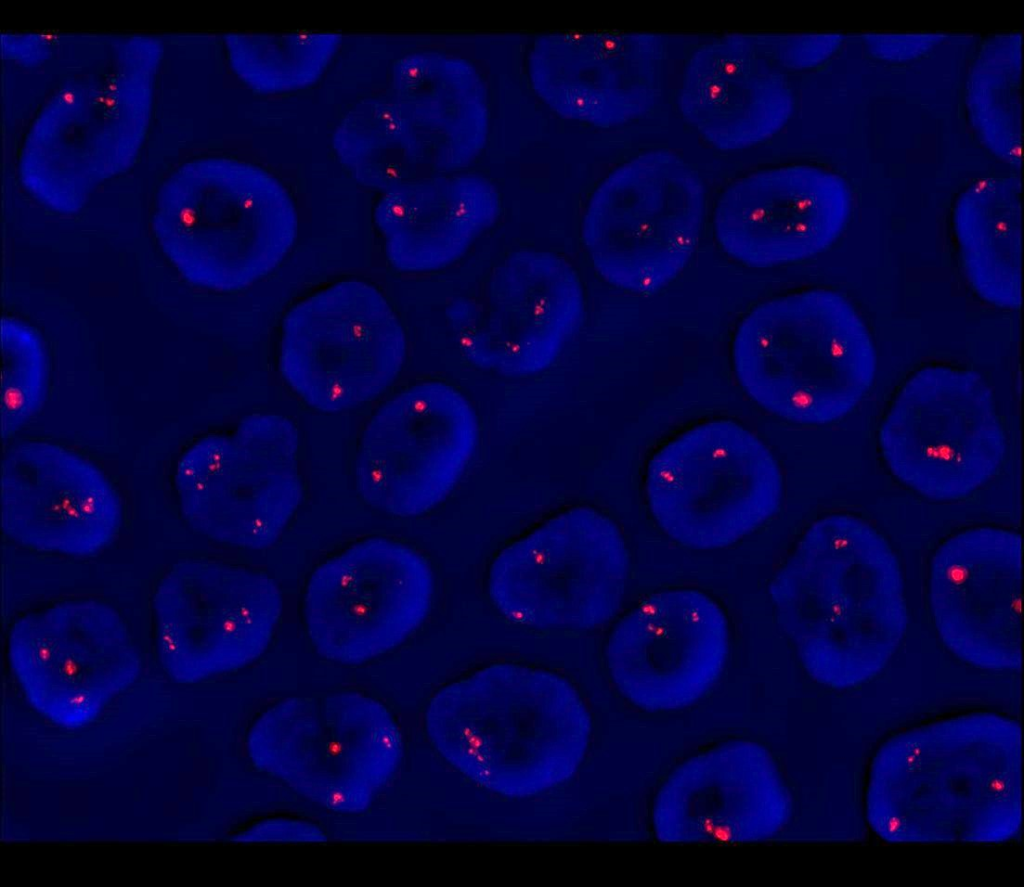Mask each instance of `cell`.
<instances>
[{
  "label": "cell",
  "instance_id": "1",
  "mask_svg": "<svg viewBox=\"0 0 1024 887\" xmlns=\"http://www.w3.org/2000/svg\"><path fill=\"white\" fill-rule=\"evenodd\" d=\"M1022 731L970 713L890 737L876 752L866 813L890 843H998L1021 827Z\"/></svg>",
  "mask_w": 1024,
  "mask_h": 887
},
{
  "label": "cell",
  "instance_id": "2",
  "mask_svg": "<svg viewBox=\"0 0 1024 887\" xmlns=\"http://www.w3.org/2000/svg\"><path fill=\"white\" fill-rule=\"evenodd\" d=\"M778 622L808 674L850 688L879 674L905 634L907 609L898 559L864 520L831 514L816 521L772 579Z\"/></svg>",
  "mask_w": 1024,
  "mask_h": 887
},
{
  "label": "cell",
  "instance_id": "3",
  "mask_svg": "<svg viewBox=\"0 0 1024 887\" xmlns=\"http://www.w3.org/2000/svg\"><path fill=\"white\" fill-rule=\"evenodd\" d=\"M425 727L440 756L473 783L502 796L531 797L577 772L592 720L564 676L496 663L435 693Z\"/></svg>",
  "mask_w": 1024,
  "mask_h": 887
},
{
  "label": "cell",
  "instance_id": "4",
  "mask_svg": "<svg viewBox=\"0 0 1024 887\" xmlns=\"http://www.w3.org/2000/svg\"><path fill=\"white\" fill-rule=\"evenodd\" d=\"M871 334L839 292L810 289L766 300L740 323L736 376L761 407L785 420L824 425L848 415L876 373Z\"/></svg>",
  "mask_w": 1024,
  "mask_h": 887
},
{
  "label": "cell",
  "instance_id": "5",
  "mask_svg": "<svg viewBox=\"0 0 1024 887\" xmlns=\"http://www.w3.org/2000/svg\"><path fill=\"white\" fill-rule=\"evenodd\" d=\"M158 243L191 284L242 290L271 273L297 235L294 203L267 170L243 161L201 163L164 188Z\"/></svg>",
  "mask_w": 1024,
  "mask_h": 887
},
{
  "label": "cell",
  "instance_id": "6",
  "mask_svg": "<svg viewBox=\"0 0 1024 887\" xmlns=\"http://www.w3.org/2000/svg\"><path fill=\"white\" fill-rule=\"evenodd\" d=\"M247 748L257 769L339 813L366 810L403 755L389 710L351 691L277 703L255 721Z\"/></svg>",
  "mask_w": 1024,
  "mask_h": 887
},
{
  "label": "cell",
  "instance_id": "7",
  "mask_svg": "<svg viewBox=\"0 0 1024 887\" xmlns=\"http://www.w3.org/2000/svg\"><path fill=\"white\" fill-rule=\"evenodd\" d=\"M645 490L653 518L670 538L706 550L735 543L768 520L783 481L758 437L737 422L712 420L654 453Z\"/></svg>",
  "mask_w": 1024,
  "mask_h": 887
},
{
  "label": "cell",
  "instance_id": "8",
  "mask_svg": "<svg viewBox=\"0 0 1024 887\" xmlns=\"http://www.w3.org/2000/svg\"><path fill=\"white\" fill-rule=\"evenodd\" d=\"M629 557L616 524L591 507L548 519L501 550L489 596L509 621L535 630H590L619 611Z\"/></svg>",
  "mask_w": 1024,
  "mask_h": 887
},
{
  "label": "cell",
  "instance_id": "9",
  "mask_svg": "<svg viewBox=\"0 0 1024 887\" xmlns=\"http://www.w3.org/2000/svg\"><path fill=\"white\" fill-rule=\"evenodd\" d=\"M705 203L703 181L689 163L667 150L644 152L596 188L583 216L582 240L605 280L651 294L690 261Z\"/></svg>",
  "mask_w": 1024,
  "mask_h": 887
},
{
  "label": "cell",
  "instance_id": "10",
  "mask_svg": "<svg viewBox=\"0 0 1024 887\" xmlns=\"http://www.w3.org/2000/svg\"><path fill=\"white\" fill-rule=\"evenodd\" d=\"M878 443L891 473L937 501L967 497L999 471L1006 450L994 394L977 372L926 366L901 386Z\"/></svg>",
  "mask_w": 1024,
  "mask_h": 887
},
{
  "label": "cell",
  "instance_id": "11",
  "mask_svg": "<svg viewBox=\"0 0 1024 887\" xmlns=\"http://www.w3.org/2000/svg\"><path fill=\"white\" fill-rule=\"evenodd\" d=\"M298 446L294 423L268 413L245 417L232 434L199 439L175 475L185 521L219 543L271 546L300 503Z\"/></svg>",
  "mask_w": 1024,
  "mask_h": 887
},
{
  "label": "cell",
  "instance_id": "12",
  "mask_svg": "<svg viewBox=\"0 0 1024 887\" xmlns=\"http://www.w3.org/2000/svg\"><path fill=\"white\" fill-rule=\"evenodd\" d=\"M406 358V337L385 296L346 280L297 302L282 328L280 369L309 406L325 413L356 408L383 394Z\"/></svg>",
  "mask_w": 1024,
  "mask_h": 887
},
{
  "label": "cell",
  "instance_id": "13",
  "mask_svg": "<svg viewBox=\"0 0 1024 887\" xmlns=\"http://www.w3.org/2000/svg\"><path fill=\"white\" fill-rule=\"evenodd\" d=\"M11 669L31 707L79 728L96 720L138 679L140 652L120 613L92 598L27 613L8 636Z\"/></svg>",
  "mask_w": 1024,
  "mask_h": 887
},
{
  "label": "cell",
  "instance_id": "14",
  "mask_svg": "<svg viewBox=\"0 0 1024 887\" xmlns=\"http://www.w3.org/2000/svg\"><path fill=\"white\" fill-rule=\"evenodd\" d=\"M152 608L162 668L176 683L193 684L258 659L274 636L282 597L263 573L185 560L162 576Z\"/></svg>",
  "mask_w": 1024,
  "mask_h": 887
},
{
  "label": "cell",
  "instance_id": "15",
  "mask_svg": "<svg viewBox=\"0 0 1024 887\" xmlns=\"http://www.w3.org/2000/svg\"><path fill=\"white\" fill-rule=\"evenodd\" d=\"M477 441L475 411L457 388L441 381L410 386L386 401L363 432L359 494L382 512L422 515L453 491Z\"/></svg>",
  "mask_w": 1024,
  "mask_h": 887
},
{
  "label": "cell",
  "instance_id": "16",
  "mask_svg": "<svg viewBox=\"0 0 1024 887\" xmlns=\"http://www.w3.org/2000/svg\"><path fill=\"white\" fill-rule=\"evenodd\" d=\"M432 569L411 547L386 538L361 541L311 575L304 616L324 658L359 664L405 642L425 621Z\"/></svg>",
  "mask_w": 1024,
  "mask_h": 887
},
{
  "label": "cell",
  "instance_id": "17",
  "mask_svg": "<svg viewBox=\"0 0 1024 887\" xmlns=\"http://www.w3.org/2000/svg\"><path fill=\"white\" fill-rule=\"evenodd\" d=\"M584 313L580 278L562 257L522 249L492 270L481 297L447 308L456 344L473 366L507 376L551 367L578 331Z\"/></svg>",
  "mask_w": 1024,
  "mask_h": 887
},
{
  "label": "cell",
  "instance_id": "18",
  "mask_svg": "<svg viewBox=\"0 0 1024 887\" xmlns=\"http://www.w3.org/2000/svg\"><path fill=\"white\" fill-rule=\"evenodd\" d=\"M724 612L707 594L672 589L641 601L614 627L606 646L620 693L648 711L689 706L720 677L728 656Z\"/></svg>",
  "mask_w": 1024,
  "mask_h": 887
},
{
  "label": "cell",
  "instance_id": "19",
  "mask_svg": "<svg viewBox=\"0 0 1024 887\" xmlns=\"http://www.w3.org/2000/svg\"><path fill=\"white\" fill-rule=\"evenodd\" d=\"M1022 538L975 527L945 540L929 577L932 618L946 647L979 668L1021 667Z\"/></svg>",
  "mask_w": 1024,
  "mask_h": 887
},
{
  "label": "cell",
  "instance_id": "20",
  "mask_svg": "<svg viewBox=\"0 0 1024 887\" xmlns=\"http://www.w3.org/2000/svg\"><path fill=\"white\" fill-rule=\"evenodd\" d=\"M121 523L117 490L84 456L43 440H22L3 453L1 526L15 543L87 557L110 545Z\"/></svg>",
  "mask_w": 1024,
  "mask_h": 887
},
{
  "label": "cell",
  "instance_id": "21",
  "mask_svg": "<svg viewBox=\"0 0 1024 887\" xmlns=\"http://www.w3.org/2000/svg\"><path fill=\"white\" fill-rule=\"evenodd\" d=\"M791 798L769 752L747 740L680 764L656 795L653 826L666 843H746L778 834Z\"/></svg>",
  "mask_w": 1024,
  "mask_h": 887
},
{
  "label": "cell",
  "instance_id": "22",
  "mask_svg": "<svg viewBox=\"0 0 1024 887\" xmlns=\"http://www.w3.org/2000/svg\"><path fill=\"white\" fill-rule=\"evenodd\" d=\"M851 204L847 182L832 171L810 165L764 169L720 195L715 235L729 256L750 267L798 262L838 240Z\"/></svg>",
  "mask_w": 1024,
  "mask_h": 887
},
{
  "label": "cell",
  "instance_id": "23",
  "mask_svg": "<svg viewBox=\"0 0 1024 887\" xmlns=\"http://www.w3.org/2000/svg\"><path fill=\"white\" fill-rule=\"evenodd\" d=\"M666 43L652 33L564 31L535 38L528 74L552 110L600 128L643 118L662 94Z\"/></svg>",
  "mask_w": 1024,
  "mask_h": 887
},
{
  "label": "cell",
  "instance_id": "24",
  "mask_svg": "<svg viewBox=\"0 0 1024 887\" xmlns=\"http://www.w3.org/2000/svg\"><path fill=\"white\" fill-rule=\"evenodd\" d=\"M684 120L711 146L742 150L788 122L794 94L752 34L703 43L688 58L677 97Z\"/></svg>",
  "mask_w": 1024,
  "mask_h": 887
},
{
  "label": "cell",
  "instance_id": "25",
  "mask_svg": "<svg viewBox=\"0 0 1024 887\" xmlns=\"http://www.w3.org/2000/svg\"><path fill=\"white\" fill-rule=\"evenodd\" d=\"M501 195L478 174L405 181L384 193L374 218L389 262L402 272L444 268L462 257L494 225Z\"/></svg>",
  "mask_w": 1024,
  "mask_h": 887
},
{
  "label": "cell",
  "instance_id": "26",
  "mask_svg": "<svg viewBox=\"0 0 1024 887\" xmlns=\"http://www.w3.org/2000/svg\"><path fill=\"white\" fill-rule=\"evenodd\" d=\"M393 85L436 170L454 172L478 157L490 116L485 83L470 61L434 50L411 52L394 62Z\"/></svg>",
  "mask_w": 1024,
  "mask_h": 887
},
{
  "label": "cell",
  "instance_id": "27",
  "mask_svg": "<svg viewBox=\"0 0 1024 887\" xmlns=\"http://www.w3.org/2000/svg\"><path fill=\"white\" fill-rule=\"evenodd\" d=\"M953 224L966 276L986 302L1021 306V180L987 177L959 196Z\"/></svg>",
  "mask_w": 1024,
  "mask_h": 887
},
{
  "label": "cell",
  "instance_id": "28",
  "mask_svg": "<svg viewBox=\"0 0 1024 887\" xmlns=\"http://www.w3.org/2000/svg\"><path fill=\"white\" fill-rule=\"evenodd\" d=\"M336 153L360 184L383 193L414 179L425 152L401 104L383 96L362 99L338 124Z\"/></svg>",
  "mask_w": 1024,
  "mask_h": 887
},
{
  "label": "cell",
  "instance_id": "29",
  "mask_svg": "<svg viewBox=\"0 0 1024 887\" xmlns=\"http://www.w3.org/2000/svg\"><path fill=\"white\" fill-rule=\"evenodd\" d=\"M1020 33L997 34L980 46L970 67L966 105L979 140L1016 170L1022 164Z\"/></svg>",
  "mask_w": 1024,
  "mask_h": 887
},
{
  "label": "cell",
  "instance_id": "30",
  "mask_svg": "<svg viewBox=\"0 0 1024 887\" xmlns=\"http://www.w3.org/2000/svg\"><path fill=\"white\" fill-rule=\"evenodd\" d=\"M342 35L296 31L227 37L233 67L253 90L283 93L305 88L322 75Z\"/></svg>",
  "mask_w": 1024,
  "mask_h": 887
},
{
  "label": "cell",
  "instance_id": "31",
  "mask_svg": "<svg viewBox=\"0 0 1024 887\" xmlns=\"http://www.w3.org/2000/svg\"><path fill=\"white\" fill-rule=\"evenodd\" d=\"M1 437L12 438L41 410L47 394V355L39 333L12 317L1 322Z\"/></svg>",
  "mask_w": 1024,
  "mask_h": 887
},
{
  "label": "cell",
  "instance_id": "32",
  "mask_svg": "<svg viewBox=\"0 0 1024 887\" xmlns=\"http://www.w3.org/2000/svg\"><path fill=\"white\" fill-rule=\"evenodd\" d=\"M777 66L804 69L818 66L841 46L842 34H752Z\"/></svg>",
  "mask_w": 1024,
  "mask_h": 887
},
{
  "label": "cell",
  "instance_id": "33",
  "mask_svg": "<svg viewBox=\"0 0 1024 887\" xmlns=\"http://www.w3.org/2000/svg\"><path fill=\"white\" fill-rule=\"evenodd\" d=\"M945 34H864L863 41L875 57L889 61H906L926 54L945 39Z\"/></svg>",
  "mask_w": 1024,
  "mask_h": 887
},
{
  "label": "cell",
  "instance_id": "34",
  "mask_svg": "<svg viewBox=\"0 0 1024 887\" xmlns=\"http://www.w3.org/2000/svg\"><path fill=\"white\" fill-rule=\"evenodd\" d=\"M236 842H321L326 835L317 826L294 820H270L232 838Z\"/></svg>",
  "mask_w": 1024,
  "mask_h": 887
}]
</instances>
